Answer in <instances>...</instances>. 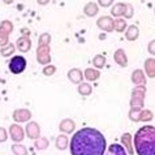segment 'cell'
<instances>
[{
    "label": "cell",
    "instance_id": "6da1fadb",
    "mask_svg": "<svg viewBox=\"0 0 155 155\" xmlns=\"http://www.w3.org/2000/svg\"><path fill=\"white\" fill-rule=\"evenodd\" d=\"M69 150L71 155H104L107 141L98 129L85 127L72 136Z\"/></svg>",
    "mask_w": 155,
    "mask_h": 155
},
{
    "label": "cell",
    "instance_id": "7a4b0ae2",
    "mask_svg": "<svg viewBox=\"0 0 155 155\" xmlns=\"http://www.w3.org/2000/svg\"><path fill=\"white\" fill-rule=\"evenodd\" d=\"M133 143L137 155H155V127H141L136 132Z\"/></svg>",
    "mask_w": 155,
    "mask_h": 155
},
{
    "label": "cell",
    "instance_id": "3957f363",
    "mask_svg": "<svg viewBox=\"0 0 155 155\" xmlns=\"http://www.w3.org/2000/svg\"><path fill=\"white\" fill-rule=\"evenodd\" d=\"M146 97V85H138L133 89L130 98V107L133 110H142Z\"/></svg>",
    "mask_w": 155,
    "mask_h": 155
},
{
    "label": "cell",
    "instance_id": "277c9868",
    "mask_svg": "<svg viewBox=\"0 0 155 155\" xmlns=\"http://www.w3.org/2000/svg\"><path fill=\"white\" fill-rule=\"evenodd\" d=\"M26 59L21 55H15L12 56L9 60V64H8V68L9 71L13 73V74H20L22 73L25 69H26Z\"/></svg>",
    "mask_w": 155,
    "mask_h": 155
},
{
    "label": "cell",
    "instance_id": "5b68a950",
    "mask_svg": "<svg viewBox=\"0 0 155 155\" xmlns=\"http://www.w3.org/2000/svg\"><path fill=\"white\" fill-rule=\"evenodd\" d=\"M154 114L150 110H130L129 111V119L132 121H151Z\"/></svg>",
    "mask_w": 155,
    "mask_h": 155
},
{
    "label": "cell",
    "instance_id": "8992f818",
    "mask_svg": "<svg viewBox=\"0 0 155 155\" xmlns=\"http://www.w3.org/2000/svg\"><path fill=\"white\" fill-rule=\"evenodd\" d=\"M37 60L39 64L47 65L51 61V55H50V47L47 46H39L37 50Z\"/></svg>",
    "mask_w": 155,
    "mask_h": 155
},
{
    "label": "cell",
    "instance_id": "52a82bcc",
    "mask_svg": "<svg viewBox=\"0 0 155 155\" xmlns=\"http://www.w3.org/2000/svg\"><path fill=\"white\" fill-rule=\"evenodd\" d=\"M9 136L12 141L15 142H21L24 141V137H25V130L20 125H17V124H13V125L9 127Z\"/></svg>",
    "mask_w": 155,
    "mask_h": 155
},
{
    "label": "cell",
    "instance_id": "ba28073f",
    "mask_svg": "<svg viewBox=\"0 0 155 155\" xmlns=\"http://www.w3.org/2000/svg\"><path fill=\"white\" fill-rule=\"evenodd\" d=\"M25 130H26V134L30 140L35 141L37 138H39V136H41V128L35 121H30L26 125V129H25Z\"/></svg>",
    "mask_w": 155,
    "mask_h": 155
},
{
    "label": "cell",
    "instance_id": "9c48e42d",
    "mask_svg": "<svg viewBox=\"0 0 155 155\" xmlns=\"http://www.w3.org/2000/svg\"><path fill=\"white\" fill-rule=\"evenodd\" d=\"M31 119V112L26 108L16 110L13 112V120L16 123H26Z\"/></svg>",
    "mask_w": 155,
    "mask_h": 155
},
{
    "label": "cell",
    "instance_id": "30bf717a",
    "mask_svg": "<svg viewBox=\"0 0 155 155\" xmlns=\"http://www.w3.org/2000/svg\"><path fill=\"white\" fill-rule=\"evenodd\" d=\"M97 25L103 31H112L114 30V20L111 17H101L97 21Z\"/></svg>",
    "mask_w": 155,
    "mask_h": 155
},
{
    "label": "cell",
    "instance_id": "8fae6325",
    "mask_svg": "<svg viewBox=\"0 0 155 155\" xmlns=\"http://www.w3.org/2000/svg\"><path fill=\"white\" fill-rule=\"evenodd\" d=\"M104 155H128L125 147L120 143H112L110 145L106 150V154Z\"/></svg>",
    "mask_w": 155,
    "mask_h": 155
},
{
    "label": "cell",
    "instance_id": "7c38bea8",
    "mask_svg": "<svg viewBox=\"0 0 155 155\" xmlns=\"http://www.w3.org/2000/svg\"><path fill=\"white\" fill-rule=\"evenodd\" d=\"M114 60L116 61V64H117V65H120L121 68H125V67L128 65L127 54H125V51L121 50V48H119V50L115 51V54H114Z\"/></svg>",
    "mask_w": 155,
    "mask_h": 155
},
{
    "label": "cell",
    "instance_id": "4fadbf2b",
    "mask_svg": "<svg viewBox=\"0 0 155 155\" xmlns=\"http://www.w3.org/2000/svg\"><path fill=\"white\" fill-rule=\"evenodd\" d=\"M120 140H121V143H123L124 147H125L127 153H128L129 155H133V154H134V149H133V138H132V134H130V133H124Z\"/></svg>",
    "mask_w": 155,
    "mask_h": 155
},
{
    "label": "cell",
    "instance_id": "5bb4252c",
    "mask_svg": "<svg viewBox=\"0 0 155 155\" xmlns=\"http://www.w3.org/2000/svg\"><path fill=\"white\" fill-rule=\"evenodd\" d=\"M59 129H60V132L65 133V134H69V133L74 132V129H76V123L73 121L72 119H64L63 121L60 123Z\"/></svg>",
    "mask_w": 155,
    "mask_h": 155
},
{
    "label": "cell",
    "instance_id": "9a60e30c",
    "mask_svg": "<svg viewBox=\"0 0 155 155\" xmlns=\"http://www.w3.org/2000/svg\"><path fill=\"white\" fill-rule=\"evenodd\" d=\"M68 78H69V81L72 84L80 85L81 82H82V80H84V74H82V72H81L78 68H73V69H71L69 72H68Z\"/></svg>",
    "mask_w": 155,
    "mask_h": 155
},
{
    "label": "cell",
    "instance_id": "2e32d148",
    "mask_svg": "<svg viewBox=\"0 0 155 155\" xmlns=\"http://www.w3.org/2000/svg\"><path fill=\"white\" fill-rule=\"evenodd\" d=\"M145 68V73L149 78H155V59L154 58H149L145 60L143 64Z\"/></svg>",
    "mask_w": 155,
    "mask_h": 155
},
{
    "label": "cell",
    "instance_id": "e0dca14e",
    "mask_svg": "<svg viewBox=\"0 0 155 155\" xmlns=\"http://www.w3.org/2000/svg\"><path fill=\"white\" fill-rule=\"evenodd\" d=\"M16 46L21 52H28V51L30 50V47H31V41H30V38L28 35L20 37L18 39H17Z\"/></svg>",
    "mask_w": 155,
    "mask_h": 155
},
{
    "label": "cell",
    "instance_id": "ac0fdd59",
    "mask_svg": "<svg viewBox=\"0 0 155 155\" xmlns=\"http://www.w3.org/2000/svg\"><path fill=\"white\" fill-rule=\"evenodd\" d=\"M132 82L134 85H146V77L143 71L141 69H136L134 72L132 73Z\"/></svg>",
    "mask_w": 155,
    "mask_h": 155
},
{
    "label": "cell",
    "instance_id": "d6986e66",
    "mask_svg": "<svg viewBox=\"0 0 155 155\" xmlns=\"http://www.w3.org/2000/svg\"><path fill=\"white\" fill-rule=\"evenodd\" d=\"M125 37H127V39L128 41H136L137 38L140 37V29L136 26V25H130V26H128L127 29V31H125Z\"/></svg>",
    "mask_w": 155,
    "mask_h": 155
},
{
    "label": "cell",
    "instance_id": "ffe728a7",
    "mask_svg": "<svg viewBox=\"0 0 155 155\" xmlns=\"http://www.w3.org/2000/svg\"><path fill=\"white\" fill-rule=\"evenodd\" d=\"M55 146H56L58 150H65L68 146H69V140H68V137L65 134H60L58 136L56 141H55Z\"/></svg>",
    "mask_w": 155,
    "mask_h": 155
},
{
    "label": "cell",
    "instance_id": "44dd1931",
    "mask_svg": "<svg viewBox=\"0 0 155 155\" xmlns=\"http://www.w3.org/2000/svg\"><path fill=\"white\" fill-rule=\"evenodd\" d=\"M84 77L87 81H90V82H93V81H97L99 77H101V73H99V71L95 69V68H87L84 73Z\"/></svg>",
    "mask_w": 155,
    "mask_h": 155
},
{
    "label": "cell",
    "instance_id": "7402d4cb",
    "mask_svg": "<svg viewBox=\"0 0 155 155\" xmlns=\"http://www.w3.org/2000/svg\"><path fill=\"white\" fill-rule=\"evenodd\" d=\"M125 12H127V4H123V3H117L116 5H114L111 13L115 17H121V16H125Z\"/></svg>",
    "mask_w": 155,
    "mask_h": 155
},
{
    "label": "cell",
    "instance_id": "603a6c76",
    "mask_svg": "<svg viewBox=\"0 0 155 155\" xmlns=\"http://www.w3.org/2000/svg\"><path fill=\"white\" fill-rule=\"evenodd\" d=\"M48 145H50V142H48V140H47L46 137H39V138H37L35 142H34V146H35V149L39 150V151L47 150Z\"/></svg>",
    "mask_w": 155,
    "mask_h": 155
},
{
    "label": "cell",
    "instance_id": "cb8c5ba5",
    "mask_svg": "<svg viewBox=\"0 0 155 155\" xmlns=\"http://www.w3.org/2000/svg\"><path fill=\"white\" fill-rule=\"evenodd\" d=\"M98 5L95 3H89L85 7V9H84V12H85V15L86 16H89V17H93V16H95L97 13H98Z\"/></svg>",
    "mask_w": 155,
    "mask_h": 155
},
{
    "label": "cell",
    "instance_id": "d4e9b609",
    "mask_svg": "<svg viewBox=\"0 0 155 155\" xmlns=\"http://www.w3.org/2000/svg\"><path fill=\"white\" fill-rule=\"evenodd\" d=\"M127 22H125V20H123V18H117V20H115L114 21V30H116V31H119V33H123L124 30L127 29Z\"/></svg>",
    "mask_w": 155,
    "mask_h": 155
},
{
    "label": "cell",
    "instance_id": "484cf974",
    "mask_svg": "<svg viewBox=\"0 0 155 155\" xmlns=\"http://www.w3.org/2000/svg\"><path fill=\"white\" fill-rule=\"evenodd\" d=\"M91 91H93V87L90 86L89 84H80L78 85V93L81 94L82 97H87V95H90L91 94Z\"/></svg>",
    "mask_w": 155,
    "mask_h": 155
},
{
    "label": "cell",
    "instance_id": "4316f807",
    "mask_svg": "<svg viewBox=\"0 0 155 155\" xmlns=\"http://www.w3.org/2000/svg\"><path fill=\"white\" fill-rule=\"evenodd\" d=\"M12 151L15 155H28V149L21 143H15L12 146Z\"/></svg>",
    "mask_w": 155,
    "mask_h": 155
},
{
    "label": "cell",
    "instance_id": "83f0119b",
    "mask_svg": "<svg viewBox=\"0 0 155 155\" xmlns=\"http://www.w3.org/2000/svg\"><path fill=\"white\" fill-rule=\"evenodd\" d=\"M106 64V58L103 55H97L95 58L93 59V65L95 68H103Z\"/></svg>",
    "mask_w": 155,
    "mask_h": 155
},
{
    "label": "cell",
    "instance_id": "f1b7e54d",
    "mask_svg": "<svg viewBox=\"0 0 155 155\" xmlns=\"http://www.w3.org/2000/svg\"><path fill=\"white\" fill-rule=\"evenodd\" d=\"M50 42H51V35L48 33H43L39 37V39H38V45L39 46H47V45H50Z\"/></svg>",
    "mask_w": 155,
    "mask_h": 155
},
{
    "label": "cell",
    "instance_id": "f546056e",
    "mask_svg": "<svg viewBox=\"0 0 155 155\" xmlns=\"http://www.w3.org/2000/svg\"><path fill=\"white\" fill-rule=\"evenodd\" d=\"M13 52H15V46L12 45V43H9L7 47H4V48L2 50L3 56H9V55H12Z\"/></svg>",
    "mask_w": 155,
    "mask_h": 155
},
{
    "label": "cell",
    "instance_id": "4dcf8cb0",
    "mask_svg": "<svg viewBox=\"0 0 155 155\" xmlns=\"http://www.w3.org/2000/svg\"><path fill=\"white\" fill-rule=\"evenodd\" d=\"M56 72V67L55 65H46L43 68V74L45 76H52Z\"/></svg>",
    "mask_w": 155,
    "mask_h": 155
},
{
    "label": "cell",
    "instance_id": "1f68e13d",
    "mask_svg": "<svg viewBox=\"0 0 155 155\" xmlns=\"http://www.w3.org/2000/svg\"><path fill=\"white\" fill-rule=\"evenodd\" d=\"M8 43V34L0 30V46H7Z\"/></svg>",
    "mask_w": 155,
    "mask_h": 155
},
{
    "label": "cell",
    "instance_id": "d6a6232c",
    "mask_svg": "<svg viewBox=\"0 0 155 155\" xmlns=\"http://www.w3.org/2000/svg\"><path fill=\"white\" fill-rule=\"evenodd\" d=\"M147 51L150 55H153V56H155V39L150 41L149 45H147Z\"/></svg>",
    "mask_w": 155,
    "mask_h": 155
},
{
    "label": "cell",
    "instance_id": "836d02e7",
    "mask_svg": "<svg viewBox=\"0 0 155 155\" xmlns=\"http://www.w3.org/2000/svg\"><path fill=\"white\" fill-rule=\"evenodd\" d=\"M8 138L7 136V130L4 128H0V142H5Z\"/></svg>",
    "mask_w": 155,
    "mask_h": 155
},
{
    "label": "cell",
    "instance_id": "e575fe53",
    "mask_svg": "<svg viewBox=\"0 0 155 155\" xmlns=\"http://www.w3.org/2000/svg\"><path fill=\"white\" fill-rule=\"evenodd\" d=\"M125 17L127 18H132L133 17V8L130 4H127V12H125Z\"/></svg>",
    "mask_w": 155,
    "mask_h": 155
},
{
    "label": "cell",
    "instance_id": "d590c367",
    "mask_svg": "<svg viewBox=\"0 0 155 155\" xmlns=\"http://www.w3.org/2000/svg\"><path fill=\"white\" fill-rule=\"evenodd\" d=\"M98 2H99V5L102 7H110L114 3V0H98Z\"/></svg>",
    "mask_w": 155,
    "mask_h": 155
},
{
    "label": "cell",
    "instance_id": "8d00e7d4",
    "mask_svg": "<svg viewBox=\"0 0 155 155\" xmlns=\"http://www.w3.org/2000/svg\"><path fill=\"white\" fill-rule=\"evenodd\" d=\"M48 2H50V0H38V3H39L41 5H46Z\"/></svg>",
    "mask_w": 155,
    "mask_h": 155
},
{
    "label": "cell",
    "instance_id": "74e56055",
    "mask_svg": "<svg viewBox=\"0 0 155 155\" xmlns=\"http://www.w3.org/2000/svg\"><path fill=\"white\" fill-rule=\"evenodd\" d=\"M4 2H5V3H12L13 0H4Z\"/></svg>",
    "mask_w": 155,
    "mask_h": 155
},
{
    "label": "cell",
    "instance_id": "f35d334b",
    "mask_svg": "<svg viewBox=\"0 0 155 155\" xmlns=\"http://www.w3.org/2000/svg\"><path fill=\"white\" fill-rule=\"evenodd\" d=\"M154 12H155V8H154Z\"/></svg>",
    "mask_w": 155,
    "mask_h": 155
}]
</instances>
